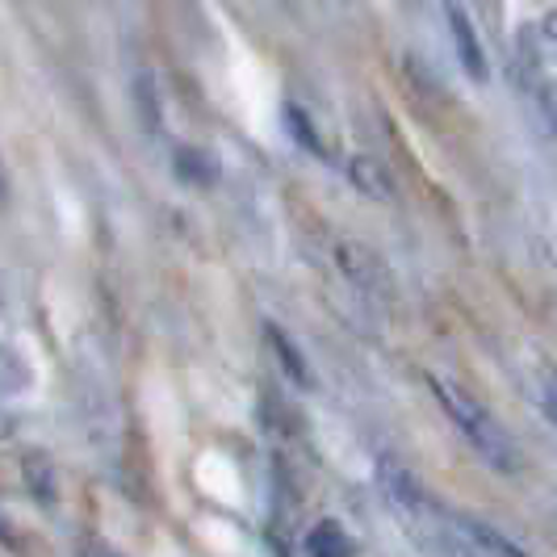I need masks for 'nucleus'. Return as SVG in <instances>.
I'll return each mask as SVG.
<instances>
[{
    "label": "nucleus",
    "instance_id": "6",
    "mask_svg": "<svg viewBox=\"0 0 557 557\" xmlns=\"http://www.w3.org/2000/svg\"><path fill=\"white\" fill-rule=\"evenodd\" d=\"M269 344L277 348V357H281V369L298 382V386H310V369H307V361H302V352L294 348V339L281 332L277 323H269Z\"/></svg>",
    "mask_w": 557,
    "mask_h": 557
},
{
    "label": "nucleus",
    "instance_id": "11",
    "mask_svg": "<svg viewBox=\"0 0 557 557\" xmlns=\"http://www.w3.org/2000/svg\"><path fill=\"white\" fill-rule=\"evenodd\" d=\"M541 29H545V38H549V42L557 47V13H549V17H545V26H541Z\"/></svg>",
    "mask_w": 557,
    "mask_h": 557
},
{
    "label": "nucleus",
    "instance_id": "10",
    "mask_svg": "<svg viewBox=\"0 0 557 557\" xmlns=\"http://www.w3.org/2000/svg\"><path fill=\"white\" fill-rule=\"evenodd\" d=\"M176 172H181V176H194V181H214V164H210L206 151H181Z\"/></svg>",
    "mask_w": 557,
    "mask_h": 557
},
{
    "label": "nucleus",
    "instance_id": "4",
    "mask_svg": "<svg viewBox=\"0 0 557 557\" xmlns=\"http://www.w3.org/2000/svg\"><path fill=\"white\" fill-rule=\"evenodd\" d=\"M302 549H307L310 557H344V554H352V541L344 536V529H339L335 520H323V524H314V529L307 532Z\"/></svg>",
    "mask_w": 557,
    "mask_h": 557
},
{
    "label": "nucleus",
    "instance_id": "7",
    "mask_svg": "<svg viewBox=\"0 0 557 557\" xmlns=\"http://www.w3.org/2000/svg\"><path fill=\"white\" fill-rule=\"evenodd\" d=\"M339 269L357 281V285H373V281H377V256H369V251L357 248V244H344V248H339Z\"/></svg>",
    "mask_w": 557,
    "mask_h": 557
},
{
    "label": "nucleus",
    "instance_id": "5",
    "mask_svg": "<svg viewBox=\"0 0 557 557\" xmlns=\"http://www.w3.org/2000/svg\"><path fill=\"white\" fill-rule=\"evenodd\" d=\"M453 524H457V532L470 541V549H478V554H503V557L520 554V545H511L507 536H499V532L486 529V524H474V520H453Z\"/></svg>",
    "mask_w": 557,
    "mask_h": 557
},
{
    "label": "nucleus",
    "instance_id": "2",
    "mask_svg": "<svg viewBox=\"0 0 557 557\" xmlns=\"http://www.w3.org/2000/svg\"><path fill=\"white\" fill-rule=\"evenodd\" d=\"M445 22H448V38H453V51H457L461 72H466L474 84H486V76H491L486 51H482V42H478V34H474V26H470V17H466V9L453 4V0H445Z\"/></svg>",
    "mask_w": 557,
    "mask_h": 557
},
{
    "label": "nucleus",
    "instance_id": "1",
    "mask_svg": "<svg viewBox=\"0 0 557 557\" xmlns=\"http://www.w3.org/2000/svg\"><path fill=\"white\" fill-rule=\"evenodd\" d=\"M428 386L436 394V403L445 407V416L453 419V428L474 445V453L491 470H499V474H516L520 470V448L511 445V436L499 428V419L491 416L474 394H466L461 386H453V382L436 377V373L428 377Z\"/></svg>",
    "mask_w": 557,
    "mask_h": 557
},
{
    "label": "nucleus",
    "instance_id": "3",
    "mask_svg": "<svg viewBox=\"0 0 557 557\" xmlns=\"http://www.w3.org/2000/svg\"><path fill=\"white\" fill-rule=\"evenodd\" d=\"M348 181H352L369 201H394V176L386 172V164L373 160V156H352V160H348Z\"/></svg>",
    "mask_w": 557,
    "mask_h": 557
},
{
    "label": "nucleus",
    "instance_id": "12",
    "mask_svg": "<svg viewBox=\"0 0 557 557\" xmlns=\"http://www.w3.org/2000/svg\"><path fill=\"white\" fill-rule=\"evenodd\" d=\"M545 416L554 419V428H557V398H549V403H545Z\"/></svg>",
    "mask_w": 557,
    "mask_h": 557
},
{
    "label": "nucleus",
    "instance_id": "8",
    "mask_svg": "<svg viewBox=\"0 0 557 557\" xmlns=\"http://www.w3.org/2000/svg\"><path fill=\"white\" fill-rule=\"evenodd\" d=\"M22 470H26L29 491H34L38 499L55 503V474H51V466H47V457H34V453H29L26 461H22Z\"/></svg>",
    "mask_w": 557,
    "mask_h": 557
},
{
    "label": "nucleus",
    "instance_id": "9",
    "mask_svg": "<svg viewBox=\"0 0 557 557\" xmlns=\"http://www.w3.org/2000/svg\"><path fill=\"white\" fill-rule=\"evenodd\" d=\"M285 122H289V135L302 143L307 151H314V156H327V147H323V139H319L314 122H310V117L298 110V106H285Z\"/></svg>",
    "mask_w": 557,
    "mask_h": 557
}]
</instances>
